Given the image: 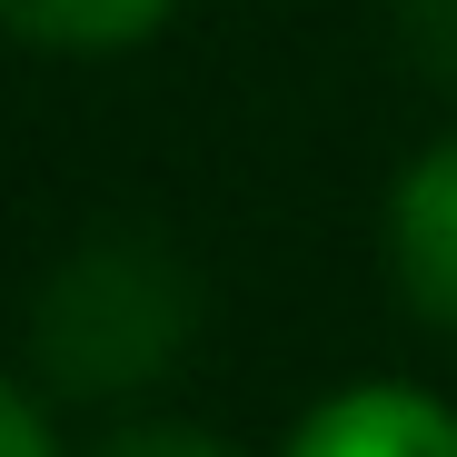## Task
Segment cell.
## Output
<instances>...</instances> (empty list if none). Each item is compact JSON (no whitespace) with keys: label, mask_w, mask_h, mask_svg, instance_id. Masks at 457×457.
<instances>
[{"label":"cell","mask_w":457,"mask_h":457,"mask_svg":"<svg viewBox=\"0 0 457 457\" xmlns=\"http://www.w3.org/2000/svg\"><path fill=\"white\" fill-rule=\"evenodd\" d=\"M199 328V278L170 239H90L50 288H40V319H30V348L60 388L80 398H120L139 378H160Z\"/></svg>","instance_id":"1"},{"label":"cell","mask_w":457,"mask_h":457,"mask_svg":"<svg viewBox=\"0 0 457 457\" xmlns=\"http://www.w3.org/2000/svg\"><path fill=\"white\" fill-rule=\"evenodd\" d=\"M388 249H398V278L418 298V319H437L457 338V139L428 149V160L398 179L388 199Z\"/></svg>","instance_id":"2"},{"label":"cell","mask_w":457,"mask_h":457,"mask_svg":"<svg viewBox=\"0 0 457 457\" xmlns=\"http://www.w3.org/2000/svg\"><path fill=\"white\" fill-rule=\"evenodd\" d=\"M288 457H457V408L428 388H348L288 437Z\"/></svg>","instance_id":"3"},{"label":"cell","mask_w":457,"mask_h":457,"mask_svg":"<svg viewBox=\"0 0 457 457\" xmlns=\"http://www.w3.org/2000/svg\"><path fill=\"white\" fill-rule=\"evenodd\" d=\"M160 21H170V0H0V30H11V40H30V50H70V60L139 50Z\"/></svg>","instance_id":"4"},{"label":"cell","mask_w":457,"mask_h":457,"mask_svg":"<svg viewBox=\"0 0 457 457\" xmlns=\"http://www.w3.org/2000/svg\"><path fill=\"white\" fill-rule=\"evenodd\" d=\"M398 30L437 90H457V0H398Z\"/></svg>","instance_id":"5"},{"label":"cell","mask_w":457,"mask_h":457,"mask_svg":"<svg viewBox=\"0 0 457 457\" xmlns=\"http://www.w3.org/2000/svg\"><path fill=\"white\" fill-rule=\"evenodd\" d=\"M100 457H228L219 437H199V428H120Z\"/></svg>","instance_id":"6"},{"label":"cell","mask_w":457,"mask_h":457,"mask_svg":"<svg viewBox=\"0 0 457 457\" xmlns=\"http://www.w3.org/2000/svg\"><path fill=\"white\" fill-rule=\"evenodd\" d=\"M0 457H60L40 408H30V388H11V378H0Z\"/></svg>","instance_id":"7"}]
</instances>
